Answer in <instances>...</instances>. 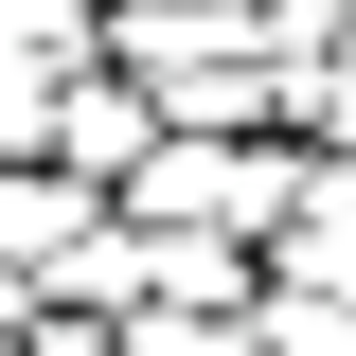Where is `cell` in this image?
I'll return each mask as SVG.
<instances>
[{
    "label": "cell",
    "instance_id": "5b68a950",
    "mask_svg": "<svg viewBox=\"0 0 356 356\" xmlns=\"http://www.w3.org/2000/svg\"><path fill=\"white\" fill-rule=\"evenodd\" d=\"M18 356H125V339H89V321H36V339H18Z\"/></svg>",
    "mask_w": 356,
    "mask_h": 356
},
{
    "label": "cell",
    "instance_id": "7a4b0ae2",
    "mask_svg": "<svg viewBox=\"0 0 356 356\" xmlns=\"http://www.w3.org/2000/svg\"><path fill=\"white\" fill-rule=\"evenodd\" d=\"M54 143H72V178H143V161H161V107H125V89H72V107H54Z\"/></svg>",
    "mask_w": 356,
    "mask_h": 356
},
{
    "label": "cell",
    "instance_id": "3957f363",
    "mask_svg": "<svg viewBox=\"0 0 356 356\" xmlns=\"http://www.w3.org/2000/svg\"><path fill=\"white\" fill-rule=\"evenodd\" d=\"M250 356H356V303H303V285H285V303L250 321Z\"/></svg>",
    "mask_w": 356,
    "mask_h": 356
},
{
    "label": "cell",
    "instance_id": "277c9868",
    "mask_svg": "<svg viewBox=\"0 0 356 356\" xmlns=\"http://www.w3.org/2000/svg\"><path fill=\"white\" fill-rule=\"evenodd\" d=\"M303 107H321V125H339V161H356V72H321V89H303Z\"/></svg>",
    "mask_w": 356,
    "mask_h": 356
},
{
    "label": "cell",
    "instance_id": "6da1fadb",
    "mask_svg": "<svg viewBox=\"0 0 356 356\" xmlns=\"http://www.w3.org/2000/svg\"><path fill=\"white\" fill-rule=\"evenodd\" d=\"M285 285H303V303H356V161H321V178H303V232H285Z\"/></svg>",
    "mask_w": 356,
    "mask_h": 356
}]
</instances>
